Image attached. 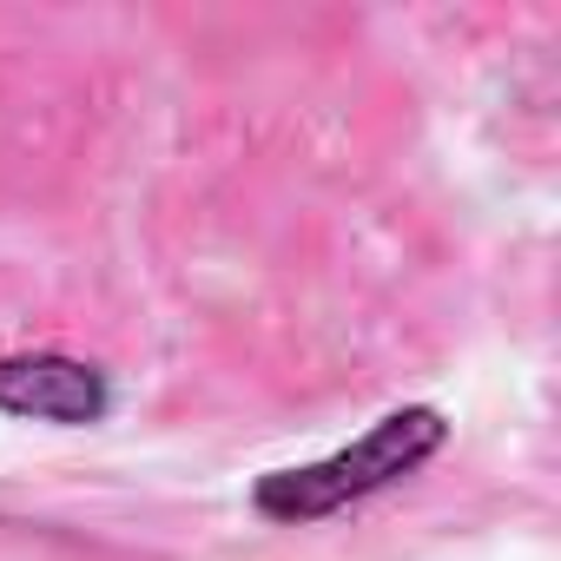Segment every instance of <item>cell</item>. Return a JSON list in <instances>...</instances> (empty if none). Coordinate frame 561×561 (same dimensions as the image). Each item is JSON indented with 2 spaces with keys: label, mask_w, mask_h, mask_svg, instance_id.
<instances>
[{
  "label": "cell",
  "mask_w": 561,
  "mask_h": 561,
  "mask_svg": "<svg viewBox=\"0 0 561 561\" xmlns=\"http://www.w3.org/2000/svg\"><path fill=\"white\" fill-rule=\"evenodd\" d=\"M443 449H449V416L436 403H403V410H383L357 443H344V449H331L318 462L257 476L251 482V508L271 528H311V522H331V515L364 508L370 495L403 489Z\"/></svg>",
  "instance_id": "cell-1"
},
{
  "label": "cell",
  "mask_w": 561,
  "mask_h": 561,
  "mask_svg": "<svg viewBox=\"0 0 561 561\" xmlns=\"http://www.w3.org/2000/svg\"><path fill=\"white\" fill-rule=\"evenodd\" d=\"M113 403H119V383L93 357H67V351L0 357V416H14V423L93 430V423L113 416Z\"/></svg>",
  "instance_id": "cell-2"
}]
</instances>
